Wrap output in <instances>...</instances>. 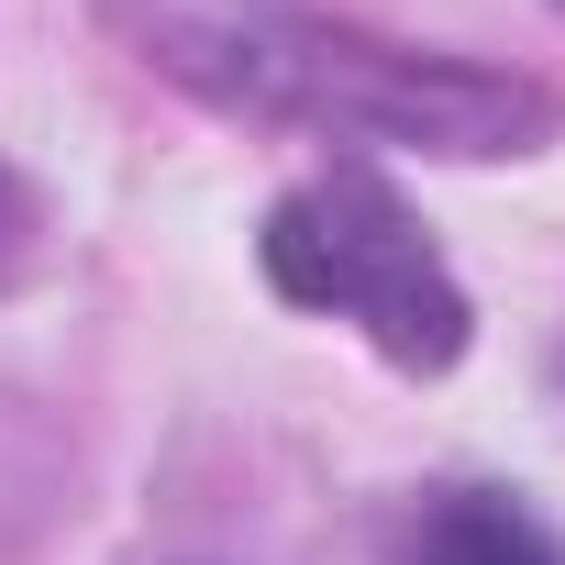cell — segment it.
<instances>
[{"label":"cell","mask_w":565,"mask_h":565,"mask_svg":"<svg viewBox=\"0 0 565 565\" xmlns=\"http://www.w3.org/2000/svg\"><path fill=\"white\" fill-rule=\"evenodd\" d=\"M111 34L200 89L211 111L244 122H300L333 145H411V156H532L554 134V100L510 67H466V56H411L322 0H100Z\"/></svg>","instance_id":"cell-1"},{"label":"cell","mask_w":565,"mask_h":565,"mask_svg":"<svg viewBox=\"0 0 565 565\" xmlns=\"http://www.w3.org/2000/svg\"><path fill=\"white\" fill-rule=\"evenodd\" d=\"M255 255H266V289H277V300L355 322L399 377H444V366L466 355V333H477L444 244H433V233L399 211V189L366 178V167L300 178L289 200L266 211Z\"/></svg>","instance_id":"cell-2"},{"label":"cell","mask_w":565,"mask_h":565,"mask_svg":"<svg viewBox=\"0 0 565 565\" xmlns=\"http://www.w3.org/2000/svg\"><path fill=\"white\" fill-rule=\"evenodd\" d=\"M399 565H565V543L510 499V488H444L411 510Z\"/></svg>","instance_id":"cell-3"},{"label":"cell","mask_w":565,"mask_h":565,"mask_svg":"<svg viewBox=\"0 0 565 565\" xmlns=\"http://www.w3.org/2000/svg\"><path fill=\"white\" fill-rule=\"evenodd\" d=\"M23 233H34V200H23V178H12V167H0V266L23 255Z\"/></svg>","instance_id":"cell-4"}]
</instances>
